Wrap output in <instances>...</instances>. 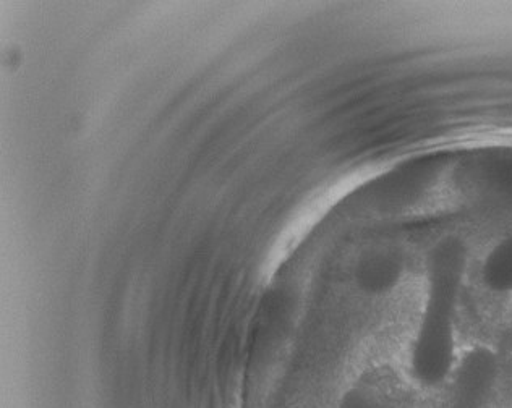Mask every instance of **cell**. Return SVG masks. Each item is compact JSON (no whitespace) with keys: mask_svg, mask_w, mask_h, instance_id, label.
<instances>
[{"mask_svg":"<svg viewBox=\"0 0 512 408\" xmlns=\"http://www.w3.org/2000/svg\"><path fill=\"white\" fill-rule=\"evenodd\" d=\"M498 378V358L485 347L464 355L454 374L449 408H487Z\"/></svg>","mask_w":512,"mask_h":408,"instance_id":"2","label":"cell"},{"mask_svg":"<svg viewBox=\"0 0 512 408\" xmlns=\"http://www.w3.org/2000/svg\"><path fill=\"white\" fill-rule=\"evenodd\" d=\"M341 408H397V386L384 378L368 381L350 391Z\"/></svg>","mask_w":512,"mask_h":408,"instance_id":"3","label":"cell"},{"mask_svg":"<svg viewBox=\"0 0 512 408\" xmlns=\"http://www.w3.org/2000/svg\"><path fill=\"white\" fill-rule=\"evenodd\" d=\"M467 266L466 247L448 238L431 251L428 295L410 366L422 386H440L454 370L456 315Z\"/></svg>","mask_w":512,"mask_h":408,"instance_id":"1","label":"cell"}]
</instances>
